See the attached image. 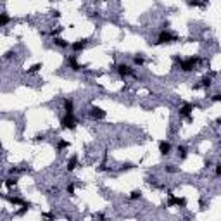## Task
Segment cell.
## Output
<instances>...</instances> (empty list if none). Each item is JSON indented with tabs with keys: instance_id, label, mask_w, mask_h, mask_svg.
<instances>
[{
	"instance_id": "obj_1",
	"label": "cell",
	"mask_w": 221,
	"mask_h": 221,
	"mask_svg": "<svg viewBox=\"0 0 221 221\" xmlns=\"http://www.w3.org/2000/svg\"><path fill=\"white\" fill-rule=\"evenodd\" d=\"M199 62H201V57H188L187 61H180V69L183 71V73H190V71H193V68H195V66L199 64Z\"/></svg>"
},
{
	"instance_id": "obj_2",
	"label": "cell",
	"mask_w": 221,
	"mask_h": 221,
	"mask_svg": "<svg viewBox=\"0 0 221 221\" xmlns=\"http://www.w3.org/2000/svg\"><path fill=\"white\" fill-rule=\"evenodd\" d=\"M61 128H62V130H74V128H76V119H74V116L69 114V112H66V116L61 119Z\"/></svg>"
},
{
	"instance_id": "obj_3",
	"label": "cell",
	"mask_w": 221,
	"mask_h": 221,
	"mask_svg": "<svg viewBox=\"0 0 221 221\" xmlns=\"http://www.w3.org/2000/svg\"><path fill=\"white\" fill-rule=\"evenodd\" d=\"M174 40H176V36L164 30V31L159 33V38H157V41H154V45H161V43H173Z\"/></svg>"
},
{
	"instance_id": "obj_4",
	"label": "cell",
	"mask_w": 221,
	"mask_h": 221,
	"mask_svg": "<svg viewBox=\"0 0 221 221\" xmlns=\"http://www.w3.org/2000/svg\"><path fill=\"white\" fill-rule=\"evenodd\" d=\"M192 110H193V104H183L178 110L180 118H187L188 121H192Z\"/></svg>"
},
{
	"instance_id": "obj_5",
	"label": "cell",
	"mask_w": 221,
	"mask_h": 221,
	"mask_svg": "<svg viewBox=\"0 0 221 221\" xmlns=\"http://www.w3.org/2000/svg\"><path fill=\"white\" fill-rule=\"evenodd\" d=\"M66 64H68V66H69V68H71L73 71H81V69H83V66L76 62L74 55H69V57H66Z\"/></svg>"
},
{
	"instance_id": "obj_6",
	"label": "cell",
	"mask_w": 221,
	"mask_h": 221,
	"mask_svg": "<svg viewBox=\"0 0 221 221\" xmlns=\"http://www.w3.org/2000/svg\"><path fill=\"white\" fill-rule=\"evenodd\" d=\"M90 116H92L93 119H104V118H105V110L100 109V107H92V109H90Z\"/></svg>"
},
{
	"instance_id": "obj_7",
	"label": "cell",
	"mask_w": 221,
	"mask_h": 221,
	"mask_svg": "<svg viewBox=\"0 0 221 221\" xmlns=\"http://www.w3.org/2000/svg\"><path fill=\"white\" fill-rule=\"evenodd\" d=\"M116 71H118L121 76H130V74H133V69H131L128 64H119L118 68H116Z\"/></svg>"
},
{
	"instance_id": "obj_8",
	"label": "cell",
	"mask_w": 221,
	"mask_h": 221,
	"mask_svg": "<svg viewBox=\"0 0 221 221\" xmlns=\"http://www.w3.org/2000/svg\"><path fill=\"white\" fill-rule=\"evenodd\" d=\"M86 45H88V40H86V38H83V40H78V41H74L73 45H71V49H73L74 52H80V50H83Z\"/></svg>"
},
{
	"instance_id": "obj_9",
	"label": "cell",
	"mask_w": 221,
	"mask_h": 221,
	"mask_svg": "<svg viewBox=\"0 0 221 221\" xmlns=\"http://www.w3.org/2000/svg\"><path fill=\"white\" fill-rule=\"evenodd\" d=\"M159 152L162 154V156H168V154L171 152V145H169L168 142L161 140V142H159Z\"/></svg>"
},
{
	"instance_id": "obj_10",
	"label": "cell",
	"mask_w": 221,
	"mask_h": 221,
	"mask_svg": "<svg viewBox=\"0 0 221 221\" xmlns=\"http://www.w3.org/2000/svg\"><path fill=\"white\" fill-rule=\"evenodd\" d=\"M5 199L11 204H14V206H26V204H30V202H24L23 199H19V197H9V195H5Z\"/></svg>"
},
{
	"instance_id": "obj_11",
	"label": "cell",
	"mask_w": 221,
	"mask_h": 221,
	"mask_svg": "<svg viewBox=\"0 0 221 221\" xmlns=\"http://www.w3.org/2000/svg\"><path fill=\"white\" fill-rule=\"evenodd\" d=\"M64 110H66V112H69V114H73V110H74V102H73L71 99H66V100H64Z\"/></svg>"
},
{
	"instance_id": "obj_12",
	"label": "cell",
	"mask_w": 221,
	"mask_h": 221,
	"mask_svg": "<svg viewBox=\"0 0 221 221\" xmlns=\"http://www.w3.org/2000/svg\"><path fill=\"white\" fill-rule=\"evenodd\" d=\"M76 164H78V157H76V156H73V157L68 161V171H73V169L76 168Z\"/></svg>"
},
{
	"instance_id": "obj_13",
	"label": "cell",
	"mask_w": 221,
	"mask_h": 221,
	"mask_svg": "<svg viewBox=\"0 0 221 221\" xmlns=\"http://www.w3.org/2000/svg\"><path fill=\"white\" fill-rule=\"evenodd\" d=\"M54 43H55L57 47H61V49H66V47H68V41H66V40H62V38H59V36H55V38H54Z\"/></svg>"
},
{
	"instance_id": "obj_14",
	"label": "cell",
	"mask_w": 221,
	"mask_h": 221,
	"mask_svg": "<svg viewBox=\"0 0 221 221\" xmlns=\"http://www.w3.org/2000/svg\"><path fill=\"white\" fill-rule=\"evenodd\" d=\"M4 185H5L7 188H12V187L17 185V180H16V178H7V180L4 182Z\"/></svg>"
},
{
	"instance_id": "obj_15",
	"label": "cell",
	"mask_w": 221,
	"mask_h": 221,
	"mask_svg": "<svg viewBox=\"0 0 221 221\" xmlns=\"http://www.w3.org/2000/svg\"><path fill=\"white\" fill-rule=\"evenodd\" d=\"M142 197V192L140 190H131V193H130V199L131 201H137V199H140Z\"/></svg>"
},
{
	"instance_id": "obj_16",
	"label": "cell",
	"mask_w": 221,
	"mask_h": 221,
	"mask_svg": "<svg viewBox=\"0 0 221 221\" xmlns=\"http://www.w3.org/2000/svg\"><path fill=\"white\" fill-rule=\"evenodd\" d=\"M188 5L190 7H202L204 5V0H202V2H199V0H188Z\"/></svg>"
},
{
	"instance_id": "obj_17",
	"label": "cell",
	"mask_w": 221,
	"mask_h": 221,
	"mask_svg": "<svg viewBox=\"0 0 221 221\" xmlns=\"http://www.w3.org/2000/svg\"><path fill=\"white\" fill-rule=\"evenodd\" d=\"M201 86L209 88V86H211V78H207V76H206V78H202V80H201Z\"/></svg>"
},
{
	"instance_id": "obj_18",
	"label": "cell",
	"mask_w": 221,
	"mask_h": 221,
	"mask_svg": "<svg viewBox=\"0 0 221 221\" xmlns=\"http://www.w3.org/2000/svg\"><path fill=\"white\" fill-rule=\"evenodd\" d=\"M7 23H9V16H7V14L4 12V14H2V17H0V26L4 28V26H5Z\"/></svg>"
},
{
	"instance_id": "obj_19",
	"label": "cell",
	"mask_w": 221,
	"mask_h": 221,
	"mask_svg": "<svg viewBox=\"0 0 221 221\" xmlns=\"http://www.w3.org/2000/svg\"><path fill=\"white\" fill-rule=\"evenodd\" d=\"M69 147V142H66V140H61L59 143H57V149L59 150H64V149H68Z\"/></svg>"
},
{
	"instance_id": "obj_20",
	"label": "cell",
	"mask_w": 221,
	"mask_h": 221,
	"mask_svg": "<svg viewBox=\"0 0 221 221\" xmlns=\"http://www.w3.org/2000/svg\"><path fill=\"white\" fill-rule=\"evenodd\" d=\"M40 69H41V62H38V64H35V66H31V68H30V71H28V73H31V74H33V73H36V71H40Z\"/></svg>"
},
{
	"instance_id": "obj_21",
	"label": "cell",
	"mask_w": 221,
	"mask_h": 221,
	"mask_svg": "<svg viewBox=\"0 0 221 221\" xmlns=\"http://www.w3.org/2000/svg\"><path fill=\"white\" fill-rule=\"evenodd\" d=\"M178 157H182V159L187 157V149L185 147H178Z\"/></svg>"
},
{
	"instance_id": "obj_22",
	"label": "cell",
	"mask_w": 221,
	"mask_h": 221,
	"mask_svg": "<svg viewBox=\"0 0 221 221\" xmlns=\"http://www.w3.org/2000/svg\"><path fill=\"white\" fill-rule=\"evenodd\" d=\"M133 62H135L137 66H143V57H142V55H135V57H133Z\"/></svg>"
},
{
	"instance_id": "obj_23",
	"label": "cell",
	"mask_w": 221,
	"mask_h": 221,
	"mask_svg": "<svg viewBox=\"0 0 221 221\" xmlns=\"http://www.w3.org/2000/svg\"><path fill=\"white\" fill-rule=\"evenodd\" d=\"M66 190H68V193L69 195H74V185L71 183V185H68V188H66Z\"/></svg>"
},
{
	"instance_id": "obj_24",
	"label": "cell",
	"mask_w": 221,
	"mask_h": 221,
	"mask_svg": "<svg viewBox=\"0 0 221 221\" xmlns=\"http://www.w3.org/2000/svg\"><path fill=\"white\" fill-rule=\"evenodd\" d=\"M216 176H221V162L216 164Z\"/></svg>"
},
{
	"instance_id": "obj_25",
	"label": "cell",
	"mask_w": 221,
	"mask_h": 221,
	"mask_svg": "<svg viewBox=\"0 0 221 221\" xmlns=\"http://www.w3.org/2000/svg\"><path fill=\"white\" fill-rule=\"evenodd\" d=\"M166 171H168V173H174V171H176V168L169 164V166H166Z\"/></svg>"
},
{
	"instance_id": "obj_26",
	"label": "cell",
	"mask_w": 221,
	"mask_h": 221,
	"mask_svg": "<svg viewBox=\"0 0 221 221\" xmlns=\"http://www.w3.org/2000/svg\"><path fill=\"white\" fill-rule=\"evenodd\" d=\"M41 216H43V218H49V219H54V214H52V212H43Z\"/></svg>"
},
{
	"instance_id": "obj_27",
	"label": "cell",
	"mask_w": 221,
	"mask_h": 221,
	"mask_svg": "<svg viewBox=\"0 0 221 221\" xmlns=\"http://www.w3.org/2000/svg\"><path fill=\"white\" fill-rule=\"evenodd\" d=\"M211 99H212L214 102H219V100H221V95H219V93H216V95H212Z\"/></svg>"
},
{
	"instance_id": "obj_28",
	"label": "cell",
	"mask_w": 221,
	"mask_h": 221,
	"mask_svg": "<svg viewBox=\"0 0 221 221\" xmlns=\"http://www.w3.org/2000/svg\"><path fill=\"white\" fill-rule=\"evenodd\" d=\"M59 31H61V30H52V31H50V35H52V36H54V38H55V36H57V33H59Z\"/></svg>"
},
{
	"instance_id": "obj_29",
	"label": "cell",
	"mask_w": 221,
	"mask_h": 221,
	"mask_svg": "<svg viewBox=\"0 0 221 221\" xmlns=\"http://www.w3.org/2000/svg\"><path fill=\"white\" fill-rule=\"evenodd\" d=\"M204 2H207V0H204Z\"/></svg>"
},
{
	"instance_id": "obj_30",
	"label": "cell",
	"mask_w": 221,
	"mask_h": 221,
	"mask_svg": "<svg viewBox=\"0 0 221 221\" xmlns=\"http://www.w3.org/2000/svg\"><path fill=\"white\" fill-rule=\"evenodd\" d=\"M95 2H97V0H95Z\"/></svg>"
},
{
	"instance_id": "obj_31",
	"label": "cell",
	"mask_w": 221,
	"mask_h": 221,
	"mask_svg": "<svg viewBox=\"0 0 221 221\" xmlns=\"http://www.w3.org/2000/svg\"><path fill=\"white\" fill-rule=\"evenodd\" d=\"M50 2H52V0H50Z\"/></svg>"
}]
</instances>
